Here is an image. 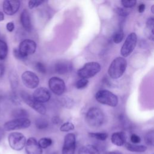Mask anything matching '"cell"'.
<instances>
[{
	"label": "cell",
	"instance_id": "cell-1",
	"mask_svg": "<svg viewBox=\"0 0 154 154\" xmlns=\"http://www.w3.org/2000/svg\"><path fill=\"white\" fill-rule=\"evenodd\" d=\"M85 122L91 128L100 127L104 122V114L102 111L97 107L90 108L85 115Z\"/></svg>",
	"mask_w": 154,
	"mask_h": 154
},
{
	"label": "cell",
	"instance_id": "cell-2",
	"mask_svg": "<svg viewBox=\"0 0 154 154\" xmlns=\"http://www.w3.org/2000/svg\"><path fill=\"white\" fill-rule=\"evenodd\" d=\"M127 66V61L123 57H119L113 60L110 64L108 72L112 79H119L124 73Z\"/></svg>",
	"mask_w": 154,
	"mask_h": 154
},
{
	"label": "cell",
	"instance_id": "cell-3",
	"mask_svg": "<svg viewBox=\"0 0 154 154\" xmlns=\"http://www.w3.org/2000/svg\"><path fill=\"white\" fill-rule=\"evenodd\" d=\"M95 98L100 103L112 107L116 106L119 102L117 96L107 90H99L95 95Z\"/></svg>",
	"mask_w": 154,
	"mask_h": 154
},
{
	"label": "cell",
	"instance_id": "cell-4",
	"mask_svg": "<svg viewBox=\"0 0 154 154\" xmlns=\"http://www.w3.org/2000/svg\"><path fill=\"white\" fill-rule=\"evenodd\" d=\"M101 69L100 65L95 61L85 63L78 70V75L81 78L88 79L93 77L99 72Z\"/></svg>",
	"mask_w": 154,
	"mask_h": 154
},
{
	"label": "cell",
	"instance_id": "cell-5",
	"mask_svg": "<svg viewBox=\"0 0 154 154\" xmlns=\"http://www.w3.org/2000/svg\"><path fill=\"white\" fill-rule=\"evenodd\" d=\"M8 141L10 146L14 150H22L26 144V138L23 134L18 132H11L9 134Z\"/></svg>",
	"mask_w": 154,
	"mask_h": 154
},
{
	"label": "cell",
	"instance_id": "cell-6",
	"mask_svg": "<svg viewBox=\"0 0 154 154\" xmlns=\"http://www.w3.org/2000/svg\"><path fill=\"white\" fill-rule=\"evenodd\" d=\"M20 95L22 100L37 112L42 115H45L46 114V109L45 105L43 103L35 100L29 94L25 91H21Z\"/></svg>",
	"mask_w": 154,
	"mask_h": 154
},
{
	"label": "cell",
	"instance_id": "cell-7",
	"mask_svg": "<svg viewBox=\"0 0 154 154\" xmlns=\"http://www.w3.org/2000/svg\"><path fill=\"white\" fill-rule=\"evenodd\" d=\"M31 125V121L28 118L14 119L5 123L4 125V130L10 131L16 129H26Z\"/></svg>",
	"mask_w": 154,
	"mask_h": 154
},
{
	"label": "cell",
	"instance_id": "cell-8",
	"mask_svg": "<svg viewBox=\"0 0 154 154\" xmlns=\"http://www.w3.org/2000/svg\"><path fill=\"white\" fill-rule=\"evenodd\" d=\"M137 42V36L135 32L130 33L126 37L124 43L123 44L120 53L123 57L129 56L134 51Z\"/></svg>",
	"mask_w": 154,
	"mask_h": 154
},
{
	"label": "cell",
	"instance_id": "cell-9",
	"mask_svg": "<svg viewBox=\"0 0 154 154\" xmlns=\"http://www.w3.org/2000/svg\"><path fill=\"white\" fill-rule=\"evenodd\" d=\"M22 81L24 85L30 89L36 88L39 84V78L37 75L31 71L24 72L22 76Z\"/></svg>",
	"mask_w": 154,
	"mask_h": 154
},
{
	"label": "cell",
	"instance_id": "cell-10",
	"mask_svg": "<svg viewBox=\"0 0 154 154\" xmlns=\"http://www.w3.org/2000/svg\"><path fill=\"white\" fill-rule=\"evenodd\" d=\"M76 149V137L73 133L65 135L62 148V154H75Z\"/></svg>",
	"mask_w": 154,
	"mask_h": 154
},
{
	"label": "cell",
	"instance_id": "cell-11",
	"mask_svg": "<svg viewBox=\"0 0 154 154\" xmlns=\"http://www.w3.org/2000/svg\"><path fill=\"white\" fill-rule=\"evenodd\" d=\"M50 90L56 95H61L66 90V84L62 79L54 76L51 78L48 81Z\"/></svg>",
	"mask_w": 154,
	"mask_h": 154
},
{
	"label": "cell",
	"instance_id": "cell-12",
	"mask_svg": "<svg viewBox=\"0 0 154 154\" xmlns=\"http://www.w3.org/2000/svg\"><path fill=\"white\" fill-rule=\"evenodd\" d=\"M36 48L37 45L34 40L25 39L20 43L18 50L23 56L27 58L28 55H32L35 52Z\"/></svg>",
	"mask_w": 154,
	"mask_h": 154
},
{
	"label": "cell",
	"instance_id": "cell-13",
	"mask_svg": "<svg viewBox=\"0 0 154 154\" xmlns=\"http://www.w3.org/2000/svg\"><path fill=\"white\" fill-rule=\"evenodd\" d=\"M20 4V1L17 0H5L2 5L3 11L8 16L14 15L19 10Z\"/></svg>",
	"mask_w": 154,
	"mask_h": 154
},
{
	"label": "cell",
	"instance_id": "cell-14",
	"mask_svg": "<svg viewBox=\"0 0 154 154\" xmlns=\"http://www.w3.org/2000/svg\"><path fill=\"white\" fill-rule=\"evenodd\" d=\"M25 147L27 154H42L43 153V149L34 137H30L26 140Z\"/></svg>",
	"mask_w": 154,
	"mask_h": 154
},
{
	"label": "cell",
	"instance_id": "cell-15",
	"mask_svg": "<svg viewBox=\"0 0 154 154\" xmlns=\"http://www.w3.org/2000/svg\"><path fill=\"white\" fill-rule=\"evenodd\" d=\"M32 96L35 100L42 103L49 101L51 98V93L47 88L40 87L34 91Z\"/></svg>",
	"mask_w": 154,
	"mask_h": 154
},
{
	"label": "cell",
	"instance_id": "cell-16",
	"mask_svg": "<svg viewBox=\"0 0 154 154\" xmlns=\"http://www.w3.org/2000/svg\"><path fill=\"white\" fill-rule=\"evenodd\" d=\"M72 68L71 63L65 60L58 61L56 63L54 67L55 72L60 75L67 73L71 70Z\"/></svg>",
	"mask_w": 154,
	"mask_h": 154
},
{
	"label": "cell",
	"instance_id": "cell-17",
	"mask_svg": "<svg viewBox=\"0 0 154 154\" xmlns=\"http://www.w3.org/2000/svg\"><path fill=\"white\" fill-rule=\"evenodd\" d=\"M126 135L125 132L119 131L114 132L111 137V141L112 144L117 146H122L126 143Z\"/></svg>",
	"mask_w": 154,
	"mask_h": 154
},
{
	"label": "cell",
	"instance_id": "cell-18",
	"mask_svg": "<svg viewBox=\"0 0 154 154\" xmlns=\"http://www.w3.org/2000/svg\"><path fill=\"white\" fill-rule=\"evenodd\" d=\"M20 22L23 28L27 31L30 32L32 29L31 17L28 11L24 9L20 14Z\"/></svg>",
	"mask_w": 154,
	"mask_h": 154
},
{
	"label": "cell",
	"instance_id": "cell-19",
	"mask_svg": "<svg viewBox=\"0 0 154 154\" xmlns=\"http://www.w3.org/2000/svg\"><path fill=\"white\" fill-rule=\"evenodd\" d=\"M78 154H100L98 149L94 145L87 144L82 146L78 150Z\"/></svg>",
	"mask_w": 154,
	"mask_h": 154
},
{
	"label": "cell",
	"instance_id": "cell-20",
	"mask_svg": "<svg viewBox=\"0 0 154 154\" xmlns=\"http://www.w3.org/2000/svg\"><path fill=\"white\" fill-rule=\"evenodd\" d=\"M153 25H154V19L153 17H150L147 19L146 22V35L149 38V39L152 41L153 40L154 38V34H153Z\"/></svg>",
	"mask_w": 154,
	"mask_h": 154
},
{
	"label": "cell",
	"instance_id": "cell-21",
	"mask_svg": "<svg viewBox=\"0 0 154 154\" xmlns=\"http://www.w3.org/2000/svg\"><path fill=\"white\" fill-rule=\"evenodd\" d=\"M125 147L128 150L132 152L143 153L147 150V147L146 146L134 144L129 143H126L125 144Z\"/></svg>",
	"mask_w": 154,
	"mask_h": 154
},
{
	"label": "cell",
	"instance_id": "cell-22",
	"mask_svg": "<svg viewBox=\"0 0 154 154\" xmlns=\"http://www.w3.org/2000/svg\"><path fill=\"white\" fill-rule=\"evenodd\" d=\"M11 116L14 119L27 118L28 113L27 111L23 108H16L11 111Z\"/></svg>",
	"mask_w": 154,
	"mask_h": 154
},
{
	"label": "cell",
	"instance_id": "cell-23",
	"mask_svg": "<svg viewBox=\"0 0 154 154\" xmlns=\"http://www.w3.org/2000/svg\"><path fill=\"white\" fill-rule=\"evenodd\" d=\"M8 46L7 43L0 39V60H4L6 58L8 54Z\"/></svg>",
	"mask_w": 154,
	"mask_h": 154
},
{
	"label": "cell",
	"instance_id": "cell-24",
	"mask_svg": "<svg viewBox=\"0 0 154 154\" xmlns=\"http://www.w3.org/2000/svg\"><path fill=\"white\" fill-rule=\"evenodd\" d=\"M88 135L91 138L100 141L106 140L108 136V134L105 132H89Z\"/></svg>",
	"mask_w": 154,
	"mask_h": 154
},
{
	"label": "cell",
	"instance_id": "cell-25",
	"mask_svg": "<svg viewBox=\"0 0 154 154\" xmlns=\"http://www.w3.org/2000/svg\"><path fill=\"white\" fill-rule=\"evenodd\" d=\"M35 126L38 129H44L48 127L49 122L44 118H38L35 120Z\"/></svg>",
	"mask_w": 154,
	"mask_h": 154
},
{
	"label": "cell",
	"instance_id": "cell-26",
	"mask_svg": "<svg viewBox=\"0 0 154 154\" xmlns=\"http://www.w3.org/2000/svg\"><path fill=\"white\" fill-rule=\"evenodd\" d=\"M52 143V140L50 138H40L38 141V144L40 146V147L43 149H46L48 147H49Z\"/></svg>",
	"mask_w": 154,
	"mask_h": 154
},
{
	"label": "cell",
	"instance_id": "cell-27",
	"mask_svg": "<svg viewBox=\"0 0 154 154\" xmlns=\"http://www.w3.org/2000/svg\"><path fill=\"white\" fill-rule=\"evenodd\" d=\"M144 141L146 144L150 146H153V143H154V132L152 130L149 132H148L145 137H144Z\"/></svg>",
	"mask_w": 154,
	"mask_h": 154
},
{
	"label": "cell",
	"instance_id": "cell-28",
	"mask_svg": "<svg viewBox=\"0 0 154 154\" xmlns=\"http://www.w3.org/2000/svg\"><path fill=\"white\" fill-rule=\"evenodd\" d=\"M123 37H124V32L123 30L119 29L114 34L112 37L113 42L116 44L120 43L123 40Z\"/></svg>",
	"mask_w": 154,
	"mask_h": 154
},
{
	"label": "cell",
	"instance_id": "cell-29",
	"mask_svg": "<svg viewBox=\"0 0 154 154\" xmlns=\"http://www.w3.org/2000/svg\"><path fill=\"white\" fill-rule=\"evenodd\" d=\"M10 81L11 84V86L13 90H14L16 87H17L18 85V79H17V75L15 73L11 72L9 76Z\"/></svg>",
	"mask_w": 154,
	"mask_h": 154
},
{
	"label": "cell",
	"instance_id": "cell-30",
	"mask_svg": "<svg viewBox=\"0 0 154 154\" xmlns=\"http://www.w3.org/2000/svg\"><path fill=\"white\" fill-rule=\"evenodd\" d=\"M75 129L74 125L71 122H66L62 124L60 128V130L61 132H69Z\"/></svg>",
	"mask_w": 154,
	"mask_h": 154
},
{
	"label": "cell",
	"instance_id": "cell-31",
	"mask_svg": "<svg viewBox=\"0 0 154 154\" xmlns=\"http://www.w3.org/2000/svg\"><path fill=\"white\" fill-rule=\"evenodd\" d=\"M88 84V81L87 79L84 78H81L78 81L76 82L75 84V87L78 89H82L85 88Z\"/></svg>",
	"mask_w": 154,
	"mask_h": 154
},
{
	"label": "cell",
	"instance_id": "cell-32",
	"mask_svg": "<svg viewBox=\"0 0 154 154\" xmlns=\"http://www.w3.org/2000/svg\"><path fill=\"white\" fill-rule=\"evenodd\" d=\"M116 13L120 16L125 17L128 16L129 14L130 11L126 8H121V7H117L116 8Z\"/></svg>",
	"mask_w": 154,
	"mask_h": 154
},
{
	"label": "cell",
	"instance_id": "cell-33",
	"mask_svg": "<svg viewBox=\"0 0 154 154\" xmlns=\"http://www.w3.org/2000/svg\"><path fill=\"white\" fill-rule=\"evenodd\" d=\"M121 2L124 7L126 8H129L135 6L137 1L135 0H123L121 1Z\"/></svg>",
	"mask_w": 154,
	"mask_h": 154
},
{
	"label": "cell",
	"instance_id": "cell-34",
	"mask_svg": "<svg viewBox=\"0 0 154 154\" xmlns=\"http://www.w3.org/2000/svg\"><path fill=\"white\" fill-rule=\"evenodd\" d=\"M35 67L36 70L41 73H45L46 72V69L45 65L41 62H37L35 64Z\"/></svg>",
	"mask_w": 154,
	"mask_h": 154
},
{
	"label": "cell",
	"instance_id": "cell-35",
	"mask_svg": "<svg viewBox=\"0 0 154 154\" xmlns=\"http://www.w3.org/2000/svg\"><path fill=\"white\" fill-rule=\"evenodd\" d=\"M43 2V1H34L31 0L28 2V7L30 9L35 8L38 6H39Z\"/></svg>",
	"mask_w": 154,
	"mask_h": 154
},
{
	"label": "cell",
	"instance_id": "cell-36",
	"mask_svg": "<svg viewBox=\"0 0 154 154\" xmlns=\"http://www.w3.org/2000/svg\"><path fill=\"white\" fill-rule=\"evenodd\" d=\"M13 55L16 57V58H17L18 60H25L26 59V57L23 56L20 53L18 49H17V48H14L13 49Z\"/></svg>",
	"mask_w": 154,
	"mask_h": 154
},
{
	"label": "cell",
	"instance_id": "cell-37",
	"mask_svg": "<svg viewBox=\"0 0 154 154\" xmlns=\"http://www.w3.org/2000/svg\"><path fill=\"white\" fill-rule=\"evenodd\" d=\"M130 139H131V141L132 143V144H137L141 142V138L138 135H137L135 134H132L131 135Z\"/></svg>",
	"mask_w": 154,
	"mask_h": 154
},
{
	"label": "cell",
	"instance_id": "cell-38",
	"mask_svg": "<svg viewBox=\"0 0 154 154\" xmlns=\"http://www.w3.org/2000/svg\"><path fill=\"white\" fill-rule=\"evenodd\" d=\"M11 100L12 102L15 103V104H20V100L17 97V96L16 95V94L15 93H13L11 96Z\"/></svg>",
	"mask_w": 154,
	"mask_h": 154
},
{
	"label": "cell",
	"instance_id": "cell-39",
	"mask_svg": "<svg viewBox=\"0 0 154 154\" xmlns=\"http://www.w3.org/2000/svg\"><path fill=\"white\" fill-rule=\"evenodd\" d=\"M7 30L9 32H12L14 29V24L13 22H9L6 25Z\"/></svg>",
	"mask_w": 154,
	"mask_h": 154
},
{
	"label": "cell",
	"instance_id": "cell-40",
	"mask_svg": "<svg viewBox=\"0 0 154 154\" xmlns=\"http://www.w3.org/2000/svg\"><path fill=\"white\" fill-rule=\"evenodd\" d=\"M145 7H145V4H143V3L140 4V5L138 7V12L140 13L144 12V10H145Z\"/></svg>",
	"mask_w": 154,
	"mask_h": 154
},
{
	"label": "cell",
	"instance_id": "cell-41",
	"mask_svg": "<svg viewBox=\"0 0 154 154\" xmlns=\"http://www.w3.org/2000/svg\"><path fill=\"white\" fill-rule=\"evenodd\" d=\"M5 72V67L4 64L0 63V78H2Z\"/></svg>",
	"mask_w": 154,
	"mask_h": 154
},
{
	"label": "cell",
	"instance_id": "cell-42",
	"mask_svg": "<svg viewBox=\"0 0 154 154\" xmlns=\"http://www.w3.org/2000/svg\"><path fill=\"white\" fill-rule=\"evenodd\" d=\"M52 122H53L54 124H56V125L59 124V123L61 122V119H60L58 117H57V116L54 117L52 119Z\"/></svg>",
	"mask_w": 154,
	"mask_h": 154
},
{
	"label": "cell",
	"instance_id": "cell-43",
	"mask_svg": "<svg viewBox=\"0 0 154 154\" xmlns=\"http://www.w3.org/2000/svg\"><path fill=\"white\" fill-rule=\"evenodd\" d=\"M105 154H122V153L119 151L114 150V151H108L106 152Z\"/></svg>",
	"mask_w": 154,
	"mask_h": 154
},
{
	"label": "cell",
	"instance_id": "cell-44",
	"mask_svg": "<svg viewBox=\"0 0 154 154\" xmlns=\"http://www.w3.org/2000/svg\"><path fill=\"white\" fill-rule=\"evenodd\" d=\"M4 135V130L2 128L0 127V141L2 139Z\"/></svg>",
	"mask_w": 154,
	"mask_h": 154
},
{
	"label": "cell",
	"instance_id": "cell-45",
	"mask_svg": "<svg viewBox=\"0 0 154 154\" xmlns=\"http://www.w3.org/2000/svg\"><path fill=\"white\" fill-rule=\"evenodd\" d=\"M4 20V14L2 11H0V22Z\"/></svg>",
	"mask_w": 154,
	"mask_h": 154
},
{
	"label": "cell",
	"instance_id": "cell-46",
	"mask_svg": "<svg viewBox=\"0 0 154 154\" xmlns=\"http://www.w3.org/2000/svg\"><path fill=\"white\" fill-rule=\"evenodd\" d=\"M153 8H154V5H152V7H151V11H152V13L153 14L154 13V11H153Z\"/></svg>",
	"mask_w": 154,
	"mask_h": 154
}]
</instances>
